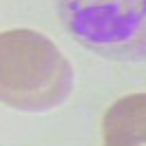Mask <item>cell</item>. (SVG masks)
<instances>
[{"mask_svg":"<svg viewBox=\"0 0 146 146\" xmlns=\"http://www.w3.org/2000/svg\"><path fill=\"white\" fill-rule=\"evenodd\" d=\"M73 86V69L46 36L31 29L0 33V102L20 111H49Z\"/></svg>","mask_w":146,"mask_h":146,"instance_id":"cell-1","label":"cell"},{"mask_svg":"<svg viewBox=\"0 0 146 146\" xmlns=\"http://www.w3.org/2000/svg\"><path fill=\"white\" fill-rule=\"evenodd\" d=\"M64 27L95 53L124 60H146V0H55Z\"/></svg>","mask_w":146,"mask_h":146,"instance_id":"cell-2","label":"cell"},{"mask_svg":"<svg viewBox=\"0 0 146 146\" xmlns=\"http://www.w3.org/2000/svg\"><path fill=\"white\" fill-rule=\"evenodd\" d=\"M104 146H146V93L119 98L102 119Z\"/></svg>","mask_w":146,"mask_h":146,"instance_id":"cell-3","label":"cell"}]
</instances>
